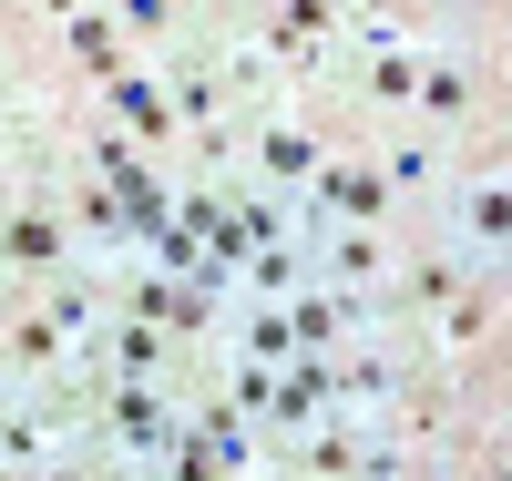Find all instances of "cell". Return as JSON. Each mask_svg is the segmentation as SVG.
<instances>
[{
	"label": "cell",
	"instance_id": "obj_1",
	"mask_svg": "<svg viewBox=\"0 0 512 481\" xmlns=\"http://www.w3.org/2000/svg\"><path fill=\"white\" fill-rule=\"evenodd\" d=\"M72 236L52 226V215H11V226H0V256H21V267H52Z\"/></svg>",
	"mask_w": 512,
	"mask_h": 481
},
{
	"label": "cell",
	"instance_id": "obj_2",
	"mask_svg": "<svg viewBox=\"0 0 512 481\" xmlns=\"http://www.w3.org/2000/svg\"><path fill=\"white\" fill-rule=\"evenodd\" d=\"M461 236L472 246H512V185H482L472 205H461Z\"/></svg>",
	"mask_w": 512,
	"mask_h": 481
},
{
	"label": "cell",
	"instance_id": "obj_3",
	"mask_svg": "<svg viewBox=\"0 0 512 481\" xmlns=\"http://www.w3.org/2000/svg\"><path fill=\"white\" fill-rule=\"evenodd\" d=\"M318 205H328V215H338V205H349V215H379V205H390V185H379V174H338V164H328V174H318Z\"/></svg>",
	"mask_w": 512,
	"mask_h": 481
},
{
	"label": "cell",
	"instance_id": "obj_4",
	"mask_svg": "<svg viewBox=\"0 0 512 481\" xmlns=\"http://www.w3.org/2000/svg\"><path fill=\"white\" fill-rule=\"evenodd\" d=\"M338 318H349V297H328V287H318V297H297V318H287V328H297V348L318 359V348L338 338Z\"/></svg>",
	"mask_w": 512,
	"mask_h": 481
},
{
	"label": "cell",
	"instance_id": "obj_5",
	"mask_svg": "<svg viewBox=\"0 0 512 481\" xmlns=\"http://www.w3.org/2000/svg\"><path fill=\"white\" fill-rule=\"evenodd\" d=\"M267 174H287V185H297V174H318V144L297 134V123H277V134H267Z\"/></svg>",
	"mask_w": 512,
	"mask_h": 481
},
{
	"label": "cell",
	"instance_id": "obj_6",
	"mask_svg": "<svg viewBox=\"0 0 512 481\" xmlns=\"http://www.w3.org/2000/svg\"><path fill=\"white\" fill-rule=\"evenodd\" d=\"M461 93H472L461 62H420V103H431V113H461Z\"/></svg>",
	"mask_w": 512,
	"mask_h": 481
},
{
	"label": "cell",
	"instance_id": "obj_7",
	"mask_svg": "<svg viewBox=\"0 0 512 481\" xmlns=\"http://www.w3.org/2000/svg\"><path fill=\"white\" fill-rule=\"evenodd\" d=\"M287 348H297L287 318H246V369H256V359H287Z\"/></svg>",
	"mask_w": 512,
	"mask_h": 481
},
{
	"label": "cell",
	"instance_id": "obj_8",
	"mask_svg": "<svg viewBox=\"0 0 512 481\" xmlns=\"http://www.w3.org/2000/svg\"><path fill=\"white\" fill-rule=\"evenodd\" d=\"M328 267H338V277H379V246H369V236H338Z\"/></svg>",
	"mask_w": 512,
	"mask_h": 481
},
{
	"label": "cell",
	"instance_id": "obj_9",
	"mask_svg": "<svg viewBox=\"0 0 512 481\" xmlns=\"http://www.w3.org/2000/svg\"><path fill=\"white\" fill-rule=\"evenodd\" d=\"M72 52L93 62V72H113V31H103V21H72Z\"/></svg>",
	"mask_w": 512,
	"mask_h": 481
},
{
	"label": "cell",
	"instance_id": "obj_10",
	"mask_svg": "<svg viewBox=\"0 0 512 481\" xmlns=\"http://www.w3.org/2000/svg\"><path fill=\"white\" fill-rule=\"evenodd\" d=\"M0 481H11V471H0Z\"/></svg>",
	"mask_w": 512,
	"mask_h": 481
}]
</instances>
